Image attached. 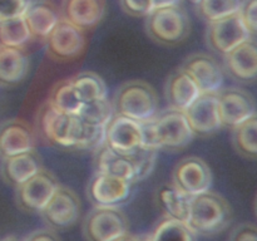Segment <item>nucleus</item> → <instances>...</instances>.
I'll use <instances>...</instances> for the list:
<instances>
[{"label": "nucleus", "mask_w": 257, "mask_h": 241, "mask_svg": "<svg viewBox=\"0 0 257 241\" xmlns=\"http://www.w3.org/2000/svg\"><path fill=\"white\" fill-rule=\"evenodd\" d=\"M231 221L232 208L220 193L208 190L191 197L187 226L196 235L212 236L220 233Z\"/></svg>", "instance_id": "1"}, {"label": "nucleus", "mask_w": 257, "mask_h": 241, "mask_svg": "<svg viewBox=\"0 0 257 241\" xmlns=\"http://www.w3.org/2000/svg\"><path fill=\"white\" fill-rule=\"evenodd\" d=\"M114 114L142 123L160 112V99L155 88L145 80H130L115 90L112 100Z\"/></svg>", "instance_id": "2"}, {"label": "nucleus", "mask_w": 257, "mask_h": 241, "mask_svg": "<svg viewBox=\"0 0 257 241\" xmlns=\"http://www.w3.org/2000/svg\"><path fill=\"white\" fill-rule=\"evenodd\" d=\"M84 125L78 114L58 112L45 102L38 110L35 132L49 145L74 150L82 137Z\"/></svg>", "instance_id": "3"}, {"label": "nucleus", "mask_w": 257, "mask_h": 241, "mask_svg": "<svg viewBox=\"0 0 257 241\" xmlns=\"http://www.w3.org/2000/svg\"><path fill=\"white\" fill-rule=\"evenodd\" d=\"M146 33L155 43L175 47L187 39L191 20L185 8L180 5L155 8L146 17Z\"/></svg>", "instance_id": "4"}, {"label": "nucleus", "mask_w": 257, "mask_h": 241, "mask_svg": "<svg viewBox=\"0 0 257 241\" xmlns=\"http://www.w3.org/2000/svg\"><path fill=\"white\" fill-rule=\"evenodd\" d=\"M151 127L158 151L180 152L196 137L185 112L170 107L151 119Z\"/></svg>", "instance_id": "5"}, {"label": "nucleus", "mask_w": 257, "mask_h": 241, "mask_svg": "<svg viewBox=\"0 0 257 241\" xmlns=\"http://www.w3.org/2000/svg\"><path fill=\"white\" fill-rule=\"evenodd\" d=\"M80 213L82 202L79 196L72 188L59 185L39 215L47 227L54 231H64L78 222Z\"/></svg>", "instance_id": "6"}, {"label": "nucleus", "mask_w": 257, "mask_h": 241, "mask_svg": "<svg viewBox=\"0 0 257 241\" xmlns=\"http://www.w3.org/2000/svg\"><path fill=\"white\" fill-rule=\"evenodd\" d=\"M130 222L120 208L94 207L83 221L85 241H112L128 232Z\"/></svg>", "instance_id": "7"}, {"label": "nucleus", "mask_w": 257, "mask_h": 241, "mask_svg": "<svg viewBox=\"0 0 257 241\" xmlns=\"http://www.w3.org/2000/svg\"><path fill=\"white\" fill-rule=\"evenodd\" d=\"M47 54L55 62H72L87 48V32L60 19L45 39Z\"/></svg>", "instance_id": "8"}, {"label": "nucleus", "mask_w": 257, "mask_h": 241, "mask_svg": "<svg viewBox=\"0 0 257 241\" xmlns=\"http://www.w3.org/2000/svg\"><path fill=\"white\" fill-rule=\"evenodd\" d=\"M59 185L54 173L42 168L33 177L15 187L18 207L24 212L40 213Z\"/></svg>", "instance_id": "9"}, {"label": "nucleus", "mask_w": 257, "mask_h": 241, "mask_svg": "<svg viewBox=\"0 0 257 241\" xmlns=\"http://www.w3.org/2000/svg\"><path fill=\"white\" fill-rule=\"evenodd\" d=\"M212 171L205 160L197 156L182 158L172 172V185L188 197L206 192L212 186Z\"/></svg>", "instance_id": "10"}, {"label": "nucleus", "mask_w": 257, "mask_h": 241, "mask_svg": "<svg viewBox=\"0 0 257 241\" xmlns=\"http://www.w3.org/2000/svg\"><path fill=\"white\" fill-rule=\"evenodd\" d=\"M207 29H206L207 47L221 55H226L241 43L252 38L240 13L207 23Z\"/></svg>", "instance_id": "11"}, {"label": "nucleus", "mask_w": 257, "mask_h": 241, "mask_svg": "<svg viewBox=\"0 0 257 241\" xmlns=\"http://www.w3.org/2000/svg\"><path fill=\"white\" fill-rule=\"evenodd\" d=\"M217 98L223 128L232 131L256 113L255 98L245 89L222 88L217 92Z\"/></svg>", "instance_id": "12"}, {"label": "nucleus", "mask_w": 257, "mask_h": 241, "mask_svg": "<svg viewBox=\"0 0 257 241\" xmlns=\"http://www.w3.org/2000/svg\"><path fill=\"white\" fill-rule=\"evenodd\" d=\"M132 183L120 177L95 172L87 186V196L94 207H118L131 195Z\"/></svg>", "instance_id": "13"}, {"label": "nucleus", "mask_w": 257, "mask_h": 241, "mask_svg": "<svg viewBox=\"0 0 257 241\" xmlns=\"http://www.w3.org/2000/svg\"><path fill=\"white\" fill-rule=\"evenodd\" d=\"M181 69L197 84L201 93H217L222 89L225 73L217 60L206 53H195L185 59Z\"/></svg>", "instance_id": "14"}, {"label": "nucleus", "mask_w": 257, "mask_h": 241, "mask_svg": "<svg viewBox=\"0 0 257 241\" xmlns=\"http://www.w3.org/2000/svg\"><path fill=\"white\" fill-rule=\"evenodd\" d=\"M195 136L210 137L222 127L218 109L217 93H201L197 99L185 110Z\"/></svg>", "instance_id": "15"}, {"label": "nucleus", "mask_w": 257, "mask_h": 241, "mask_svg": "<svg viewBox=\"0 0 257 241\" xmlns=\"http://www.w3.org/2000/svg\"><path fill=\"white\" fill-rule=\"evenodd\" d=\"M37 147V132L24 119L13 118L0 125V157L20 155Z\"/></svg>", "instance_id": "16"}, {"label": "nucleus", "mask_w": 257, "mask_h": 241, "mask_svg": "<svg viewBox=\"0 0 257 241\" xmlns=\"http://www.w3.org/2000/svg\"><path fill=\"white\" fill-rule=\"evenodd\" d=\"M105 145L122 155H131L142 147V126L123 115H113L105 126Z\"/></svg>", "instance_id": "17"}, {"label": "nucleus", "mask_w": 257, "mask_h": 241, "mask_svg": "<svg viewBox=\"0 0 257 241\" xmlns=\"http://www.w3.org/2000/svg\"><path fill=\"white\" fill-rule=\"evenodd\" d=\"M225 72L233 80L252 83L257 80V42L252 38L223 55Z\"/></svg>", "instance_id": "18"}, {"label": "nucleus", "mask_w": 257, "mask_h": 241, "mask_svg": "<svg viewBox=\"0 0 257 241\" xmlns=\"http://www.w3.org/2000/svg\"><path fill=\"white\" fill-rule=\"evenodd\" d=\"M59 10L62 19L89 32L103 20L107 3L105 0H63Z\"/></svg>", "instance_id": "19"}, {"label": "nucleus", "mask_w": 257, "mask_h": 241, "mask_svg": "<svg viewBox=\"0 0 257 241\" xmlns=\"http://www.w3.org/2000/svg\"><path fill=\"white\" fill-rule=\"evenodd\" d=\"M33 39L45 40L62 17L60 10L52 0H33L29 2L23 13Z\"/></svg>", "instance_id": "20"}, {"label": "nucleus", "mask_w": 257, "mask_h": 241, "mask_svg": "<svg viewBox=\"0 0 257 241\" xmlns=\"http://www.w3.org/2000/svg\"><path fill=\"white\" fill-rule=\"evenodd\" d=\"M43 167V161L35 150L20 155L3 157L0 162V176L7 185L18 187L39 172Z\"/></svg>", "instance_id": "21"}, {"label": "nucleus", "mask_w": 257, "mask_h": 241, "mask_svg": "<svg viewBox=\"0 0 257 241\" xmlns=\"http://www.w3.org/2000/svg\"><path fill=\"white\" fill-rule=\"evenodd\" d=\"M30 59L25 48L0 45V85L14 87L28 77Z\"/></svg>", "instance_id": "22"}, {"label": "nucleus", "mask_w": 257, "mask_h": 241, "mask_svg": "<svg viewBox=\"0 0 257 241\" xmlns=\"http://www.w3.org/2000/svg\"><path fill=\"white\" fill-rule=\"evenodd\" d=\"M168 107L185 112L201 94L197 84L192 78L180 68L171 73L165 87Z\"/></svg>", "instance_id": "23"}, {"label": "nucleus", "mask_w": 257, "mask_h": 241, "mask_svg": "<svg viewBox=\"0 0 257 241\" xmlns=\"http://www.w3.org/2000/svg\"><path fill=\"white\" fill-rule=\"evenodd\" d=\"M94 170L98 173L120 177L130 181L131 183L135 175V168L130 156L115 152L107 145L94 153Z\"/></svg>", "instance_id": "24"}, {"label": "nucleus", "mask_w": 257, "mask_h": 241, "mask_svg": "<svg viewBox=\"0 0 257 241\" xmlns=\"http://www.w3.org/2000/svg\"><path fill=\"white\" fill-rule=\"evenodd\" d=\"M191 197L178 191L172 182L163 185L158 191V203L166 212V216L182 221L187 225Z\"/></svg>", "instance_id": "25"}, {"label": "nucleus", "mask_w": 257, "mask_h": 241, "mask_svg": "<svg viewBox=\"0 0 257 241\" xmlns=\"http://www.w3.org/2000/svg\"><path fill=\"white\" fill-rule=\"evenodd\" d=\"M48 103L58 112L65 114H79L84 103L80 100L70 79H63L52 87Z\"/></svg>", "instance_id": "26"}, {"label": "nucleus", "mask_w": 257, "mask_h": 241, "mask_svg": "<svg viewBox=\"0 0 257 241\" xmlns=\"http://www.w3.org/2000/svg\"><path fill=\"white\" fill-rule=\"evenodd\" d=\"M83 103L107 98V84L100 75L94 72H80L69 78Z\"/></svg>", "instance_id": "27"}, {"label": "nucleus", "mask_w": 257, "mask_h": 241, "mask_svg": "<svg viewBox=\"0 0 257 241\" xmlns=\"http://www.w3.org/2000/svg\"><path fill=\"white\" fill-rule=\"evenodd\" d=\"M232 145L245 158H257V112L232 130Z\"/></svg>", "instance_id": "28"}, {"label": "nucleus", "mask_w": 257, "mask_h": 241, "mask_svg": "<svg viewBox=\"0 0 257 241\" xmlns=\"http://www.w3.org/2000/svg\"><path fill=\"white\" fill-rule=\"evenodd\" d=\"M33 40L23 15L0 22V45L25 48Z\"/></svg>", "instance_id": "29"}, {"label": "nucleus", "mask_w": 257, "mask_h": 241, "mask_svg": "<svg viewBox=\"0 0 257 241\" xmlns=\"http://www.w3.org/2000/svg\"><path fill=\"white\" fill-rule=\"evenodd\" d=\"M151 241H195V233L182 221L175 220L168 216L163 217L152 233Z\"/></svg>", "instance_id": "30"}, {"label": "nucleus", "mask_w": 257, "mask_h": 241, "mask_svg": "<svg viewBox=\"0 0 257 241\" xmlns=\"http://www.w3.org/2000/svg\"><path fill=\"white\" fill-rule=\"evenodd\" d=\"M242 0H202L196 5V13L206 23L223 19L240 12Z\"/></svg>", "instance_id": "31"}, {"label": "nucleus", "mask_w": 257, "mask_h": 241, "mask_svg": "<svg viewBox=\"0 0 257 241\" xmlns=\"http://www.w3.org/2000/svg\"><path fill=\"white\" fill-rule=\"evenodd\" d=\"M78 115L87 125L107 126V123L114 115L112 100H109L108 98H103V99L84 103Z\"/></svg>", "instance_id": "32"}, {"label": "nucleus", "mask_w": 257, "mask_h": 241, "mask_svg": "<svg viewBox=\"0 0 257 241\" xmlns=\"http://www.w3.org/2000/svg\"><path fill=\"white\" fill-rule=\"evenodd\" d=\"M128 156H130L133 163V168H135L132 183H136L146 180L153 172L156 162H157L158 151L153 150V148L140 147Z\"/></svg>", "instance_id": "33"}, {"label": "nucleus", "mask_w": 257, "mask_h": 241, "mask_svg": "<svg viewBox=\"0 0 257 241\" xmlns=\"http://www.w3.org/2000/svg\"><path fill=\"white\" fill-rule=\"evenodd\" d=\"M103 146H105V126H92L85 123L82 137L74 150L95 153Z\"/></svg>", "instance_id": "34"}, {"label": "nucleus", "mask_w": 257, "mask_h": 241, "mask_svg": "<svg viewBox=\"0 0 257 241\" xmlns=\"http://www.w3.org/2000/svg\"><path fill=\"white\" fill-rule=\"evenodd\" d=\"M119 4L125 14L135 18L147 17L155 9L153 0H119Z\"/></svg>", "instance_id": "35"}, {"label": "nucleus", "mask_w": 257, "mask_h": 241, "mask_svg": "<svg viewBox=\"0 0 257 241\" xmlns=\"http://www.w3.org/2000/svg\"><path fill=\"white\" fill-rule=\"evenodd\" d=\"M238 13L251 37L257 35V0H242Z\"/></svg>", "instance_id": "36"}, {"label": "nucleus", "mask_w": 257, "mask_h": 241, "mask_svg": "<svg viewBox=\"0 0 257 241\" xmlns=\"http://www.w3.org/2000/svg\"><path fill=\"white\" fill-rule=\"evenodd\" d=\"M30 0H0V22L23 15Z\"/></svg>", "instance_id": "37"}, {"label": "nucleus", "mask_w": 257, "mask_h": 241, "mask_svg": "<svg viewBox=\"0 0 257 241\" xmlns=\"http://www.w3.org/2000/svg\"><path fill=\"white\" fill-rule=\"evenodd\" d=\"M228 241H257V226L248 222L240 223L232 230Z\"/></svg>", "instance_id": "38"}, {"label": "nucleus", "mask_w": 257, "mask_h": 241, "mask_svg": "<svg viewBox=\"0 0 257 241\" xmlns=\"http://www.w3.org/2000/svg\"><path fill=\"white\" fill-rule=\"evenodd\" d=\"M23 241H62L58 236L57 231L52 228H39V230L33 231L32 233L27 236Z\"/></svg>", "instance_id": "39"}, {"label": "nucleus", "mask_w": 257, "mask_h": 241, "mask_svg": "<svg viewBox=\"0 0 257 241\" xmlns=\"http://www.w3.org/2000/svg\"><path fill=\"white\" fill-rule=\"evenodd\" d=\"M182 0H153L155 8H165L173 7V5H180Z\"/></svg>", "instance_id": "40"}, {"label": "nucleus", "mask_w": 257, "mask_h": 241, "mask_svg": "<svg viewBox=\"0 0 257 241\" xmlns=\"http://www.w3.org/2000/svg\"><path fill=\"white\" fill-rule=\"evenodd\" d=\"M112 241H135V236L131 235L130 232H127V233H124V235L119 236V237L114 238V240H112Z\"/></svg>", "instance_id": "41"}, {"label": "nucleus", "mask_w": 257, "mask_h": 241, "mask_svg": "<svg viewBox=\"0 0 257 241\" xmlns=\"http://www.w3.org/2000/svg\"><path fill=\"white\" fill-rule=\"evenodd\" d=\"M135 241H151L150 235L148 236H135Z\"/></svg>", "instance_id": "42"}, {"label": "nucleus", "mask_w": 257, "mask_h": 241, "mask_svg": "<svg viewBox=\"0 0 257 241\" xmlns=\"http://www.w3.org/2000/svg\"><path fill=\"white\" fill-rule=\"evenodd\" d=\"M0 241H20V240H19V238L14 237V236H9V237H5V238H3V240H0Z\"/></svg>", "instance_id": "43"}, {"label": "nucleus", "mask_w": 257, "mask_h": 241, "mask_svg": "<svg viewBox=\"0 0 257 241\" xmlns=\"http://www.w3.org/2000/svg\"><path fill=\"white\" fill-rule=\"evenodd\" d=\"M190 2L192 3V4L195 5V7H196V5H198V4H200V3L202 2V0H190Z\"/></svg>", "instance_id": "44"}, {"label": "nucleus", "mask_w": 257, "mask_h": 241, "mask_svg": "<svg viewBox=\"0 0 257 241\" xmlns=\"http://www.w3.org/2000/svg\"><path fill=\"white\" fill-rule=\"evenodd\" d=\"M255 213H256V217H257V196H256V200H255Z\"/></svg>", "instance_id": "45"}]
</instances>
